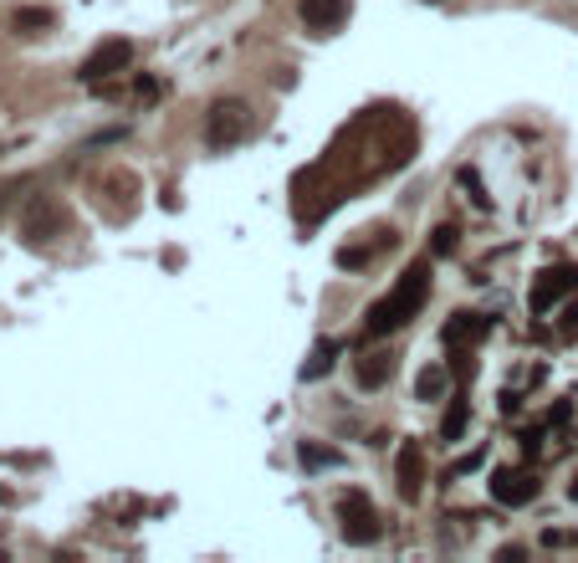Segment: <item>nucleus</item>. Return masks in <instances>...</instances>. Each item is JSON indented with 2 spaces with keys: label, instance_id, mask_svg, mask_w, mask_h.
<instances>
[{
  "label": "nucleus",
  "instance_id": "20e7f679",
  "mask_svg": "<svg viewBox=\"0 0 578 563\" xmlns=\"http://www.w3.org/2000/svg\"><path fill=\"white\" fill-rule=\"evenodd\" d=\"M568 292H578V267H573V262L548 267L538 282H532V292H527V308H532V318H543L548 308H558V297H568Z\"/></svg>",
  "mask_w": 578,
  "mask_h": 563
},
{
  "label": "nucleus",
  "instance_id": "6e6552de",
  "mask_svg": "<svg viewBox=\"0 0 578 563\" xmlns=\"http://www.w3.org/2000/svg\"><path fill=\"white\" fill-rule=\"evenodd\" d=\"M394 476H399V497L405 502H415L420 492H425V451H420V441H410L405 451H399V466H394Z\"/></svg>",
  "mask_w": 578,
  "mask_h": 563
},
{
  "label": "nucleus",
  "instance_id": "7ed1b4c3",
  "mask_svg": "<svg viewBox=\"0 0 578 563\" xmlns=\"http://www.w3.org/2000/svg\"><path fill=\"white\" fill-rule=\"evenodd\" d=\"M338 523H343V538L348 543H374L379 533H384V523H379V512H374V502L364 497V492H343L338 497Z\"/></svg>",
  "mask_w": 578,
  "mask_h": 563
},
{
  "label": "nucleus",
  "instance_id": "9b49d317",
  "mask_svg": "<svg viewBox=\"0 0 578 563\" xmlns=\"http://www.w3.org/2000/svg\"><path fill=\"white\" fill-rule=\"evenodd\" d=\"M338 354H343V349H338V343H333V338H323V343H318V349H313V354H307V364H302V379H323V374H333V364H338Z\"/></svg>",
  "mask_w": 578,
  "mask_h": 563
},
{
  "label": "nucleus",
  "instance_id": "412c9836",
  "mask_svg": "<svg viewBox=\"0 0 578 563\" xmlns=\"http://www.w3.org/2000/svg\"><path fill=\"white\" fill-rule=\"evenodd\" d=\"M21 185H26V180H11V185H6V190H0V210H6V205H11V200H16V190H21Z\"/></svg>",
  "mask_w": 578,
  "mask_h": 563
},
{
  "label": "nucleus",
  "instance_id": "4468645a",
  "mask_svg": "<svg viewBox=\"0 0 578 563\" xmlns=\"http://www.w3.org/2000/svg\"><path fill=\"white\" fill-rule=\"evenodd\" d=\"M466 420H471V405H466V395H456L451 410H446V420H440V436H446V441H461V436H466Z\"/></svg>",
  "mask_w": 578,
  "mask_h": 563
},
{
  "label": "nucleus",
  "instance_id": "f257e3e1",
  "mask_svg": "<svg viewBox=\"0 0 578 563\" xmlns=\"http://www.w3.org/2000/svg\"><path fill=\"white\" fill-rule=\"evenodd\" d=\"M425 297H430V262H415L405 277L394 282V292L379 297L374 308H369L364 338H389V333H399V328H405V323L425 308Z\"/></svg>",
  "mask_w": 578,
  "mask_h": 563
},
{
  "label": "nucleus",
  "instance_id": "aec40b11",
  "mask_svg": "<svg viewBox=\"0 0 578 563\" xmlns=\"http://www.w3.org/2000/svg\"><path fill=\"white\" fill-rule=\"evenodd\" d=\"M133 88H139V98H144V103H154V98H159V82H154V77H139Z\"/></svg>",
  "mask_w": 578,
  "mask_h": 563
},
{
  "label": "nucleus",
  "instance_id": "dca6fc26",
  "mask_svg": "<svg viewBox=\"0 0 578 563\" xmlns=\"http://www.w3.org/2000/svg\"><path fill=\"white\" fill-rule=\"evenodd\" d=\"M297 456H302V466H307V471H323V466H338V461H343L333 446L323 451V446H313V441H302V446H297Z\"/></svg>",
  "mask_w": 578,
  "mask_h": 563
},
{
  "label": "nucleus",
  "instance_id": "39448f33",
  "mask_svg": "<svg viewBox=\"0 0 578 563\" xmlns=\"http://www.w3.org/2000/svg\"><path fill=\"white\" fill-rule=\"evenodd\" d=\"M128 62H133V47H128L123 36H113V41H103V47L87 52V62L77 67V77H82V82H93V88H103L108 77L128 72Z\"/></svg>",
  "mask_w": 578,
  "mask_h": 563
},
{
  "label": "nucleus",
  "instance_id": "ddd939ff",
  "mask_svg": "<svg viewBox=\"0 0 578 563\" xmlns=\"http://www.w3.org/2000/svg\"><path fill=\"white\" fill-rule=\"evenodd\" d=\"M11 26H16L21 36H36V31H52V26H57V16H52V11H41V6H26V11H16V16H11Z\"/></svg>",
  "mask_w": 578,
  "mask_h": 563
},
{
  "label": "nucleus",
  "instance_id": "423d86ee",
  "mask_svg": "<svg viewBox=\"0 0 578 563\" xmlns=\"http://www.w3.org/2000/svg\"><path fill=\"white\" fill-rule=\"evenodd\" d=\"M62 231H67V210H62V200L36 195L31 210H26V221H21V236H26L31 246H41V241H52V236H62Z\"/></svg>",
  "mask_w": 578,
  "mask_h": 563
},
{
  "label": "nucleus",
  "instance_id": "f3484780",
  "mask_svg": "<svg viewBox=\"0 0 578 563\" xmlns=\"http://www.w3.org/2000/svg\"><path fill=\"white\" fill-rule=\"evenodd\" d=\"M456 246H461V231H456L451 221L430 231V251H435V256H456Z\"/></svg>",
  "mask_w": 578,
  "mask_h": 563
},
{
  "label": "nucleus",
  "instance_id": "0eeeda50",
  "mask_svg": "<svg viewBox=\"0 0 578 563\" xmlns=\"http://www.w3.org/2000/svg\"><path fill=\"white\" fill-rule=\"evenodd\" d=\"M492 497H497L502 507H522V502L538 497V482H532V471L502 466V471H492Z\"/></svg>",
  "mask_w": 578,
  "mask_h": 563
},
{
  "label": "nucleus",
  "instance_id": "6ab92c4d",
  "mask_svg": "<svg viewBox=\"0 0 578 563\" xmlns=\"http://www.w3.org/2000/svg\"><path fill=\"white\" fill-rule=\"evenodd\" d=\"M558 333H563L568 343H578V302H568V308H563V318H558Z\"/></svg>",
  "mask_w": 578,
  "mask_h": 563
},
{
  "label": "nucleus",
  "instance_id": "2eb2a0df",
  "mask_svg": "<svg viewBox=\"0 0 578 563\" xmlns=\"http://www.w3.org/2000/svg\"><path fill=\"white\" fill-rule=\"evenodd\" d=\"M389 374H394V359H389V354H374V359L359 364V384H364V389H379Z\"/></svg>",
  "mask_w": 578,
  "mask_h": 563
},
{
  "label": "nucleus",
  "instance_id": "a211bd4d",
  "mask_svg": "<svg viewBox=\"0 0 578 563\" xmlns=\"http://www.w3.org/2000/svg\"><path fill=\"white\" fill-rule=\"evenodd\" d=\"M369 262H374L369 246H343V251H338V267H343V272H359V267H369Z\"/></svg>",
  "mask_w": 578,
  "mask_h": 563
},
{
  "label": "nucleus",
  "instance_id": "f03ea898",
  "mask_svg": "<svg viewBox=\"0 0 578 563\" xmlns=\"http://www.w3.org/2000/svg\"><path fill=\"white\" fill-rule=\"evenodd\" d=\"M246 134H251V108L241 98H220L205 113V144L210 149H236Z\"/></svg>",
  "mask_w": 578,
  "mask_h": 563
},
{
  "label": "nucleus",
  "instance_id": "1a4fd4ad",
  "mask_svg": "<svg viewBox=\"0 0 578 563\" xmlns=\"http://www.w3.org/2000/svg\"><path fill=\"white\" fill-rule=\"evenodd\" d=\"M297 16L307 31H338L348 21V0H302Z\"/></svg>",
  "mask_w": 578,
  "mask_h": 563
},
{
  "label": "nucleus",
  "instance_id": "9d476101",
  "mask_svg": "<svg viewBox=\"0 0 578 563\" xmlns=\"http://www.w3.org/2000/svg\"><path fill=\"white\" fill-rule=\"evenodd\" d=\"M486 333H492V318H481V313H456L440 338H446L451 349H471V343H476V338H486Z\"/></svg>",
  "mask_w": 578,
  "mask_h": 563
},
{
  "label": "nucleus",
  "instance_id": "f8f14e48",
  "mask_svg": "<svg viewBox=\"0 0 578 563\" xmlns=\"http://www.w3.org/2000/svg\"><path fill=\"white\" fill-rule=\"evenodd\" d=\"M446 389H451V374L440 369V364H430V369L415 374V395H420V400H440Z\"/></svg>",
  "mask_w": 578,
  "mask_h": 563
},
{
  "label": "nucleus",
  "instance_id": "4be33fe9",
  "mask_svg": "<svg viewBox=\"0 0 578 563\" xmlns=\"http://www.w3.org/2000/svg\"><path fill=\"white\" fill-rule=\"evenodd\" d=\"M568 497H573V502H578V471H573V482H568Z\"/></svg>",
  "mask_w": 578,
  "mask_h": 563
}]
</instances>
